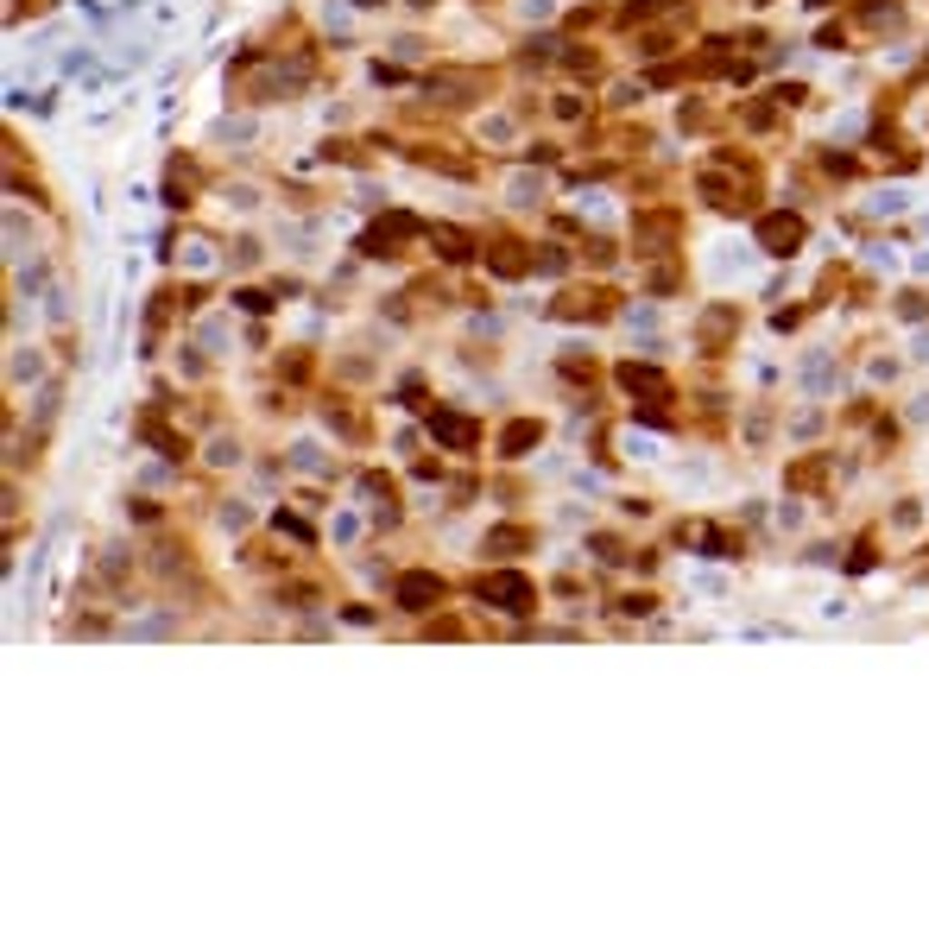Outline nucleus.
Here are the masks:
<instances>
[{"instance_id":"1","label":"nucleus","mask_w":929,"mask_h":929,"mask_svg":"<svg viewBox=\"0 0 929 929\" xmlns=\"http://www.w3.org/2000/svg\"><path fill=\"white\" fill-rule=\"evenodd\" d=\"M481 601L500 607V614H531V607H537V588H531V575L500 569V575H481Z\"/></svg>"},{"instance_id":"2","label":"nucleus","mask_w":929,"mask_h":929,"mask_svg":"<svg viewBox=\"0 0 929 929\" xmlns=\"http://www.w3.org/2000/svg\"><path fill=\"white\" fill-rule=\"evenodd\" d=\"M393 601L405 614H430V607H443V582L430 575V569H411V575H398Z\"/></svg>"},{"instance_id":"3","label":"nucleus","mask_w":929,"mask_h":929,"mask_svg":"<svg viewBox=\"0 0 929 929\" xmlns=\"http://www.w3.org/2000/svg\"><path fill=\"white\" fill-rule=\"evenodd\" d=\"M417 235H424L417 215H386V222H374L361 235V254H398V241H417Z\"/></svg>"},{"instance_id":"4","label":"nucleus","mask_w":929,"mask_h":929,"mask_svg":"<svg viewBox=\"0 0 929 929\" xmlns=\"http://www.w3.org/2000/svg\"><path fill=\"white\" fill-rule=\"evenodd\" d=\"M430 436L449 443V449H474V443H481V424L462 417V411H430Z\"/></svg>"},{"instance_id":"5","label":"nucleus","mask_w":929,"mask_h":929,"mask_svg":"<svg viewBox=\"0 0 929 929\" xmlns=\"http://www.w3.org/2000/svg\"><path fill=\"white\" fill-rule=\"evenodd\" d=\"M759 247L778 254V260H791L796 247H803V222H796V215H772V222H759Z\"/></svg>"},{"instance_id":"6","label":"nucleus","mask_w":929,"mask_h":929,"mask_svg":"<svg viewBox=\"0 0 929 929\" xmlns=\"http://www.w3.org/2000/svg\"><path fill=\"white\" fill-rule=\"evenodd\" d=\"M620 386H626V393H639V398H670V380H664L658 367H633V361L620 367Z\"/></svg>"},{"instance_id":"7","label":"nucleus","mask_w":929,"mask_h":929,"mask_svg":"<svg viewBox=\"0 0 929 929\" xmlns=\"http://www.w3.org/2000/svg\"><path fill=\"white\" fill-rule=\"evenodd\" d=\"M537 436H544L537 424H506V436H500V455H531V449H537Z\"/></svg>"},{"instance_id":"8","label":"nucleus","mask_w":929,"mask_h":929,"mask_svg":"<svg viewBox=\"0 0 929 929\" xmlns=\"http://www.w3.org/2000/svg\"><path fill=\"white\" fill-rule=\"evenodd\" d=\"M430 241H436L443 260H468V254H474V241H468L462 228H430Z\"/></svg>"},{"instance_id":"9","label":"nucleus","mask_w":929,"mask_h":929,"mask_svg":"<svg viewBox=\"0 0 929 929\" xmlns=\"http://www.w3.org/2000/svg\"><path fill=\"white\" fill-rule=\"evenodd\" d=\"M487 265H494L500 278H519V272H531V254H513V241H500V247L487 254Z\"/></svg>"},{"instance_id":"10","label":"nucleus","mask_w":929,"mask_h":929,"mask_svg":"<svg viewBox=\"0 0 929 929\" xmlns=\"http://www.w3.org/2000/svg\"><path fill=\"white\" fill-rule=\"evenodd\" d=\"M519 544H531V531H519V525H500L494 537H487V550H500V556H513Z\"/></svg>"}]
</instances>
